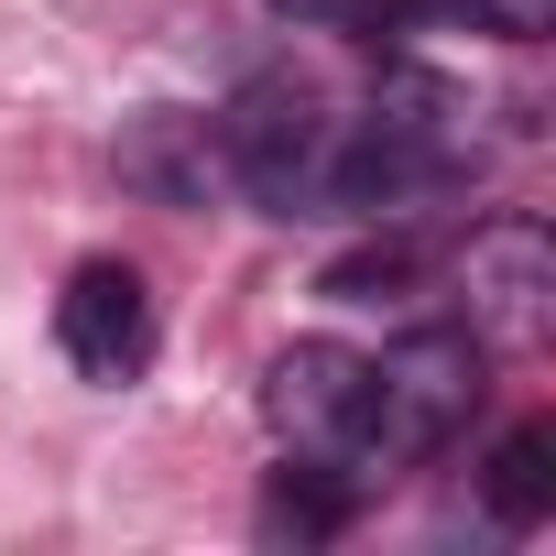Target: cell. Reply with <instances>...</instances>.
I'll return each instance as SVG.
<instances>
[{
  "label": "cell",
  "instance_id": "11",
  "mask_svg": "<svg viewBox=\"0 0 556 556\" xmlns=\"http://www.w3.org/2000/svg\"><path fill=\"white\" fill-rule=\"evenodd\" d=\"M458 23H480V34H502V45H534L545 23H556V0H447Z\"/></svg>",
  "mask_w": 556,
  "mask_h": 556
},
{
  "label": "cell",
  "instance_id": "6",
  "mask_svg": "<svg viewBox=\"0 0 556 556\" xmlns=\"http://www.w3.org/2000/svg\"><path fill=\"white\" fill-rule=\"evenodd\" d=\"M207 121H175V110H142L131 131H121V175L142 186V197H164V207H197L207 197Z\"/></svg>",
  "mask_w": 556,
  "mask_h": 556
},
{
  "label": "cell",
  "instance_id": "5",
  "mask_svg": "<svg viewBox=\"0 0 556 556\" xmlns=\"http://www.w3.org/2000/svg\"><path fill=\"white\" fill-rule=\"evenodd\" d=\"M545 295H556V273H545V229L534 218H502L491 240H469V317H480V339H545Z\"/></svg>",
  "mask_w": 556,
  "mask_h": 556
},
{
  "label": "cell",
  "instance_id": "9",
  "mask_svg": "<svg viewBox=\"0 0 556 556\" xmlns=\"http://www.w3.org/2000/svg\"><path fill=\"white\" fill-rule=\"evenodd\" d=\"M480 491H491V523H513V534L545 523V502H556V437H545V426H513V437L491 447V480H480Z\"/></svg>",
  "mask_w": 556,
  "mask_h": 556
},
{
  "label": "cell",
  "instance_id": "4",
  "mask_svg": "<svg viewBox=\"0 0 556 556\" xmlns=\"http://www.w3.org/2000/svg\"><path fill=\"white\" fill-rule=\"evenodd\" d=\"M55 350H66L77 382H110V393L153 371V350H164V328H153V285H142L121 251H88V262L66 273V295H55Z\"/></svg>",
  "mask_w": 556,
  "mask_h": 556
},
{
  "label": "cell",
  "instance_id": "8",
  "mask_svg": "<svg viewBox=\"0 0 556 556\" xmlns=\"http://www.w3.org/2000/svg\"><path fill=\"white\" fill-rule=\"evenodd\" d=\"M350 502H361V480H339V469L295 458L285 480L262 491V534H273V545H285V534H295V545H328V534L350 523Z\"/></svg>",
  "mask_w": 556,
  "mask_h": 556
},
{
  "label": "cell",
  "instance_id": "10",
  "mask_svg": "<svg viewBox=\"0 0 556 556\" xmlns=\"http://www.w3.org/2000/svg\"><path fill=\"white\" fill-rule=\"evenodd\" d=\"M273 23H295V34H350V45H393V34H404V0H273Z\"/></svg>",
  "mask_w": 556,
  "mask_h": 556
},
{
  "label": "cell",
  "instance_id": "7",
  "mask_svg": "<svg viewBox=\"0 0 556 556\" xmlns=\"http://www.w3.org/2000/svg\"><path fill=\"white\" fill-rule=\"evenodd\" d=\"M426 273H437V251H426L415 229H393V240H361V251H339L317 295H339V306H404V295L426 285Z\"/></svg>",
  "mask_w": 556,
  "mask_h": 556
},
{
  "label": "cell",
  "instance_id": "1",
  "mask_svg": "<svg viewBox=\"0 0 556 556\" xmlns=\"http://www.w3.org/2000/svg\"><path fill=\"white\" fill-rule=\"evenodd\" d=\"M262 415L285 437V458H317L339 480H382L393 437H382V361L339 350V339H295L262 371Z\"/></svg>",
  "mask_w": 556,
  "mask_h": 556
},
{
  "label": "cell",
  "instance_id": "3",
  "mask_svg": "<svg viewBox=\"0 0 556 556\" xmlns=\"http://www.w3.org/2000/svg\"><path fill=\"white\" fill-rule=\"evenodd\" d=\"M491 371V339L480 328H415L382 350V437H393V469L404 458H437L469 415H480V382Z\"/></svg>",
  "mask_w": 556,
  "mask_h": 556
},
{
  "label": "cell",
  "instance_id": "2",
  "mask_svg": "<svg viewBox=\"0 0 556 556\" xmlns=\"http://www.w3.org/2000/svg\"><path fill=\"white\" fill-rule=\"evenodd\" d=\"M328 142H339V110H328L295 66L240 77V99L218 110V164L240 175V197H251L262 218H317V197H328Z\"/></svg>",
  "mask_w": 556,
  "mask_h": 556
}]
</instances>
